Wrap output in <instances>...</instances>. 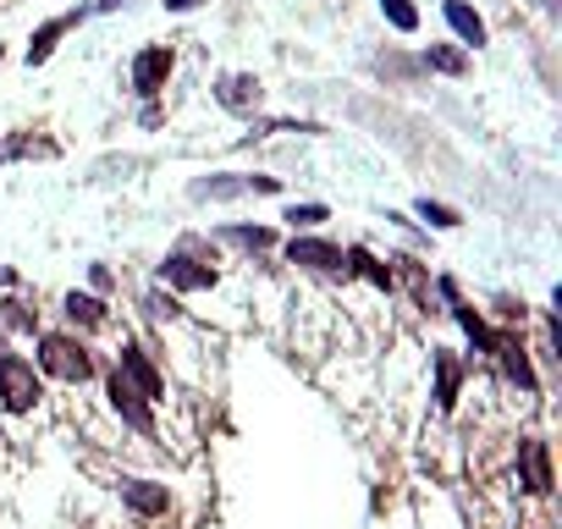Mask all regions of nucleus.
I'll return each mask as SVG.
<instances>
[{
	"instance_id": "nucleus-18",
	"label": "nucleus",
	"mask_w": 562,
	"mask_h": 529,
	"mask_svg": "<svg viewBox=\"0 0 562 529\" xmlns=\"http://www.w3.org/2000/svg\"><path fill=\"white\" fill-rule=\"evenodd\" d=\"M23 155H56L50 138H34V133H18V138H0V160H23Z\"/></svg>"
},
{
	"instance_id": "nucleus-7",
	"label": "nucleus",
	"mask_w": 562,
	"mask_h": 529,
	"mask_svg": "<svg viewBox=\"0 0 562 529\" xmlns=\"http://www.w3.org/2000/svg\"><path fill=\"white\" fill-rule=\"evenodd\" d=\"M105 392H111V408H116V414H122V419H127V425H133L138 436H155V414H149V397H144V392H138V386H133V381H127L122 370L111 375V386H105Z\"/></svg>"
},
{
	"instance_id": "nucleus-32",
	"label": "nucleus",
	"mask_w": 562,
	"mask_h": 529,
	"mask_svg": "<svg viewBox=\"0 0 562 529\" xmlns=\"http://www.w3.org/2000/svg\"><path fill=\"white\" fill-rule=\"evenodd\" d=\"M546 7H557V0H546Z\"/></svg>"
},
{
	"instance_id": "nucleus-16",
	"label": "nucleus",
	"mask_w": 562,
	"mask_h": 529,
	"mask_svg": "<svg viewBox=\"0 0 562 529\" xmlns=\"http://www.w3.org/2000/svg\"><path fill=\"white\" fill-rule=\"evenodd\" d=\"M67 320L94 331V326H105V320H111V309H105L100 299H89V293H67Z\"/></svg>"
},
{
	"instance_id": "nucleus-10",
	"label": "nucleus",
	"mask_w": 562,
	"mask_h": 529,
	"mask_svg": "<svg viewBox=\"0 0 562 529\" xmlns=\"http://www.w3.org/2000/svg\"><path fill=\"white\" fill-rule=\"evenodd\" d=\"M116 370H122V375H127V381H133V386H138V392H144L149 403H166L160 370H155V364L144 359V348H138V342H122V364H116Z\"/></svg>"
},
{
	"instance_id": "nucleus-29",
	"label": "nucleus",
	"mask_w": 562,
	"mask_h": 529,
	"mask_svg": "<svg viewBox=\"0 0 562 529\" xmlns=\"http://www.w3.org/2000/svg\"><path fill=\"white\" fill-rule=\"evenodd\" d=\"M0 282H7V288L18 282V271H12V264H0Z\"/></svg>"
},
{
	"instance_id": "nucleus-3",
	"label": "nucleus",
	"mask_w": 562,
	"mask_h": 529,
	"mask_svg": "<svg viewBox=\"0 0 562 529\" xmlns=\"http://www.w3.org/2000/svg\"><path fill=\"white\" fill-rule=\"evenodd\" d=\"M40 397L45 386H40L34 359H0V403H7V414H34Z\"/></svg>"
},
{
	"instance_id": "nucleus-24",
	"label": "nucleus",
	"mask_w": 562,
	"mask_h": 529,
	"mask_svg": "<svg viewBox=\"0 0 562 529\" xmlns=\"http://www.w3.org/2000/svg\"><path fill=\"white\" fill-rule=\"evenodd\" d=\"M0 326H12V331H34V309H29V304H18V299H7V304H0Z\"/></svg>"
},
{
	"instance_id": "nucleus-9",
	"label": "nucleus",
	"mask_w": 562,
	"mask_h": 529,
	"mask_svg": "<svg viewBox=\"0 0 562 529\" xmlns=\"http://www.w3.org/2000/svg\"><path fill=\"white\" fill-rule=\"evenodd\" d=\"M518 469H524V491H535V496L551 491V447L540 436H524L518 441Z\"/></svg>"
},
{
	"instance_id": "nucleus-11",
	"label": "nucleus",
	"mask_w": 562,
	"mask_h": 529,
	"mask_svg": "<svg viewBox=\"0 0 562 529\" xmlns=\"http://www.w3.org/2000/svg\"><path fill=\"white\" fill-rule=\"evenodd\" d=\"M276 177H204L193 182V199H237V193H276Z\"/></svg>"
},
{
	"instance_id": "nucleus-5",
	"label": "nucleus",
	"mask_w": 562,
	"mask_h": 529,
	"mask_svg": "<svg viewBox=\"0 0 562 529\" xmlns=\"http://www.w3.org/2000/svg\"><path fill=\"white\" fill-rule=\"evenodd\" d=\"M491 359H502V370L518 392H535V364H529V348L518 331H491Z\"/></svg>"
},
{
	"instance_id": "nucleus-14",
	"label": "nucleus",
	"mask_w": 562,
	"mask_h": 529,
	"mask_svg": "<svg viewBox=\"0 0 562 529\" xmlns=\"http://www.w3.org/2000/svg\"><path fill=\"white\" fill-rule=\"evenodd\" d=\"M447 23H452V34L463 40V45H485V23H480V12L474 7H463V0H447Z\"/></svg>"
},
{
	"instance_id": "nucleus-1",
	"label": "nucleus",
	"mask_w": 562,
	"mask_h": 529,
	"mask_svg": "<svg viewBox=\"0 0 562 529\" xmlns=\"http://www.w3.org/2000/svg\"><path fill=\"white\" fill-rule=\"evenodd\" d=\"M160 282H171L177 293H204V288H215V254H210L199 237H188L182 248H171V254L160 259Z\"/></svg>"
},
{
	"instance_id": "nucleus-15",
	"label": "nucleus",
	"mask_w": 562,
	"mask_h": 529,
	"mask_svg": "<svg viewBox=\"0 0 562 529\" xmlns=\"http://www.w3.org/2000/svg\"><path fill=\"white\" fill-rule=\"evenodd\" d=\"M342 264H348V271H359L364 282H375V288H392V264H381L370 248H342Z\"/></svg>"
},
{
	"instance_id": "nucleus-23",
	"label": "nucleus",
	"mask_w": 562,
	"mask_h": 529,
	"mask_svg": "<svg viewBox=\"0 0 562 529\" xmlns=\"http://www.w3.org/2000/svg\"><path fill=\"white\" fill-rule=\"evenodd\" d=\"M226 237H232V243H243V248H254V254L276 243V232H270V226H226Z\"/></svg>"
},
{
	"instance_id": "nucleus-17",
	"label": "nucleus",
	"mask_w": 562,
	"mask_h": 529,
	"mask_svg": "<svg viewBox=\"0 0 562 529\" xmlns=\"http://www.w3.org/2000/svg\"><path fill=\"white\" fill-rule=\"evenodd\" d=\"M67 29H78V12H72V18H56V23H45V29H40V34L29 40V61H45V56L56 50V40H61Z\"/></svg>"
},
{
	"instance_id": "nucleus-8",
	"label": "nucleus",
	"mask_w": 562,
	"mask_h": 529,
	"mask_svg": "<svg viewBox=\"0 0 562 529\" xmlns=\"http://www.w3.org/2000/svg\"><path fill=\"white\" fill-rule=\"evenodd\" d=\"M288 259L293 264H304V271H321V277H348V264H342V248L337 243H326V237H293L288 243Z\"/></svg>"
},
{
	"instance_id": "nucleus-6",
	"label": "nucleus",
	"mask_w": 562,
	"mask_h": 529,
	"mask_svg": "<svg viewBox=\"0 0 562 529\" xmlns=\"http://www.w3.org/2000/svg\"><path fill=\"white\" fill-rule=\"evenodd\" d=\"M171 67H177L171 45H149V50H138V56H133V89H138L144 100H155V94L166 89Z\"/></svg>"
},
{
	"instance_id": "nucleus-21",
	"label": "nucleus",
	"mask_w": 562,
	"mask_h": 529,
	"mask_svg": "<svg viewBox=\"0 0 562 529\" xmlns=\"http://www.w3.org/2000/svg\"><path fill=\"white\" fill-rule=\"evenodd\" d=\"M381 18H386L397 34H414V29H419V12L408 7V0H381Z\"/></svg>"
},
{
	"instance_id": "nucleus-28",
	"label": "nucleus",
	"mask_w": 562,
	"mask_h": 529,
	"mask_svg": "<svg viewBox=\"0 0 562 529\" xmlns=\"http://www.w3.org/2000/svg\"><path fill=\"white\" fill-rule=\"evenodd\" d=\"M193 7H204V0H166V12H193Z\"/></svg>"
},
{
	"instance_id": "nucleus-27",
	"label": "nucleus",
	"mask_w": 562,
	"mask_h": 529,
	"mask_svg": "<svg viewBox=\"0 0 562 529\" xmlns=\"http://www.w3.org/2000/svg\"><path fill=\"white\" fill-rule=\"evenodd\" d=\"M381 72H392V78H414L419 67H414V61H403V56H392V61H381Z\"/></svg>"
},
{
	"instance_id": "nucleus-22",
	"label": "nucleus",
	"mask_w": 562,
	"mask_h": 529,
	"mask_svg": "<svg viewBox=\"0 0 562 529\" xmlns=\"http://www.w3.org/2000/svg\"><path fill=\"white\" fill-rule=\"evenodd\" d=\"M419 215H425L430 226H441V232H452V226H463V215H458L452 204H436V199H419Z\"/></svg>"
},
{
	"instance_id": "nucleus-4",
	"label": "nucleus",
	"mask_w": 562,
	"mask_h": 529,
	"mask_svg": "<svg viewBox=\"0 0 562 529\" xmlns=\"http://www.w3.org/2000/svg\"><path fill=\"white\" fill-rule=\"evenodd\" d=\"M215 105L221 111H237V116H254L265 105V89H259L254 72H221L215 78Z\"/></svg>"
},
{
	"instance_id": "nucleus-2",
	"label": "nucleus",
	"mask_w": 562,
	"mask_h": 529,
	"mask_svg": "<svg viewBox=\"0 0 562 529\" xmlns=\"http://www.w3.org/2000/svg\"><path fill=\"white\" fill-rule=\"evenodd\" d=\"M40 370L56 375V381H67V386H83V381L94 375V359H89V348H83L78 337L45 331V337H40Z\"/></svg>"
},
{
	"instance_id": "nucleus-12",
	"label": "nucleus",
	"mask_w": 562,
	"mask_h": 529,
	"mask_svg": "<svg viewBox=\"0 0 562 529\" xmlns=\"http://www.w3.org/2000/svg\"><path fill=\"white\" fill-rule=\"evenodd\" d=\"M122 502L138 513V518H160L171 507V491L155 485V480H122Z\"/></svg>"
},
{
	"instance_id": "nucleus-19",
	"label": "nucleus",
	"mask_w": 562,
	"mask_h": 529,
	"mask_svg": "<svg viewBox=\"0 0 562 529\" xmlns=\"http://www.w3.org/2000/svg\"><path fill=\"white\" fill-rule=\"evenodd\" d=\"M425 67H436V72H447V78H463V72H469V56L452 50V45H430V50H425Z\"/></svg>"
},
{
	"instance_id": "nucleus-25",
	"label": "nucleus",
	"mask_w": 562,
	"mask_h": 529,
	"mask_svg": "<svg viewBox=\"0 0 562 529\" xmlns=\"http://www.w3.org/2000/svg\"><path fill=\"white\" fill-rule=\"evenodd\" d=\"M326 215H331L326 204H293V210H288V215H281V221H293V232H299V226H321Z\"/></svg>"
},
{
	"instance_id": "nucleus-31",
	"label": "nucleus",
	"mask_w": 562,
	"mask_h": 529,
	"mask_svg": "<svg viewBox=\"0 0 562 529\" xmlns=\"http://www.w3.org/2000/svg\"><path fill=\"white\" fill-rule=\"evenodd\" d=\"M111 7H122V0H100V12H111Z\"/></svg>"
},
{
	"instance_id": "nucleus-26",
	"label": "nucleus",
	"mask_w": 562,
	"mask_h": 529,
	"mask_svg": "<svg viewBox=\"0 0 562 529\" xmlns=\"http://www.w3.org/2000/svg\"><path fill=\"white\" fill-rule=\"evenodd\" d=\"M144 309H149L155 320H177V315H182L177 299H166V293H144Z\"/></svg>"
},
{
	"instance_id": "nucleus-13",
	"label": "nucleus",
	"mask_w": 562,
	"mask_h": 529,
	"mask_svg": "<svg viewBox=\"0 0 562 529\" xmlns=\"http://www.w3.org/2000/svg\"><path fill=\"white\" fill-rule=\"evenodd\" d=\"M436 403L441 408H452L458 403V392H463V364H458V353H447V348H436Z\"/></svg>"
},
{
	"instance_id": "nucleus-30",
	"label": "nucleus",
	"mask_w": 562,
	"mask_h": 529,
	"mask_svg": "<svg viewBox=\"0 0 562 529\" xmlns=\"http://www.w3.org/2000/svg\"><path fill=\"white\" fill-rule=\"evenodd\" d=\"M0 359H12V353H7V331H0Z\"/></svg>"
},
{
	"instance_id": "nucleus-20",
	"label": "nucleus",
	"mask_w": 562,
	"mask_h": 529,
	"mask_svg": "<svg viewBox=\"0 0 562 529\" xmlns=\"http://www.w3.org/2000/svg\"><path fill=\"white\" fill-rule=\"evenodd\" d=\"M452 315H458V326L474 337V348H480V353H491V326L480 320V309H469V304H452Z\"/></svg>"
}]
</instances>
